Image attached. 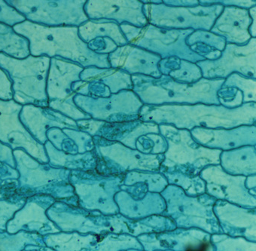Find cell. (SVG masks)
Wrapping results in <instances>:
<instances>
[{
	"mask_svg": "<svg viewBox=\"0 0 256 251\" xmlns=\"http://www.w3.org/2000/svg\"><path fill=\"white\" fill-rule=\"evenodd\" d=\"M25 21L26 19L6 1H0V23L13 28Z\"/></svg>",
	"mask_w": 256,
	"mask_h": 251,
	"instance_id": "6",
	"label": "cell"
},
{
	"mask_svg": "<svg viewBox=\"0 0 256 251\" xmlns=\"http://www.w3.org/2000/svg\"><path fill=\"white\" fill-rule=\"evenodd\" d=\"M32 23L48 26L81 25L87 20L83 13L84 2L76 1H6Z\"/></svg>",
	"mask_w": 256,
	"mask_h": 251,
	"instance_id": "3",
	"label": "cell"
},
{
	"mask_svg": "<svg viewBox=\"0 0 256 251\" xmlns=\"http://www.w3.org/2000/svg\"><path fill=\"white\" fill-rule=\"evenodd\" d=\"M0 53L24 59L30 56L29 42L13 31L12 28L0 23Z\"/></svg>",
	"mask_w": 256,
	"mask_h": 251,
	"instance_id": "5",
	"label": "cell"
},
{
	"mask_svg": "<svg viewBox=\"0 0 256 251\" xmlns=\"http://www.w3.org/2000/svg\"><path fill=\"white\" fill-rule=\"evenodd\" d=\"M13 99L12 83L8 75L0 68V100L10 101Z\"/></svg>",
	"mask_w": 256,
	"mask_h": 251,
	"instance_id": "8",
	"label": "cell"
},
{
	"mask_svg": "<svg viewBox=\"0 0 256 251\" xmlns=\"http://www.w3.org/2000/svg\"><path fill=\"white\" fill-rule=\"evenodd\" d=\"M19 207V204L0 201V229H5L6 222L12 217Z\"/></svg>",
	"mask_w": 256,
	"mask_h": 251,
	"instance_id": "9",
	"label": "cell"
},
{
	"mask_svg": "<svg viewBox=\"0 0 256 251\" xmlns=\"http://www.w3.org/2000/svg\"><path fill=\"white\" fill-rule=\"evenodd\" d=\"M48 57L30 55L18 59L0 53V68L6 72L12 83L13 100L20 105L42 103L48 106L46 93V78L50 68Z\"/></svg>",
	"mask_w": 256,
	"mask_h": 251,
	"instance_id": "2",
	"label": "cell"
},
{
	"mask_svg": "<svg viewBox=\"0 0 256 251\" xmlns=\"http://www.w3.org/2000/svg\"><path fill=\"white\" fill-rule=\"evenodd\" d=\"M211 244L210 243H204L198 246L197 248H188L186 251H210Z\"/></svg>",
	"mask_w": 256,
	"mask_h": 251,
	"instance_id": "11",
	"label": "cell"
},
{
	"mask_svg": "<svg viewBox=\"0 0 256 251\" xmlns=\"http://www.w3.org/2000/svg\"><path fill=\"white\" fill-rule=\"evenodd\" d=\"M0 161H5L13 167L16 165L11 148L1 142H0Z\"/></svg>",
	"mask_w": 256,
	"mask_h": 251,
	"instance_id": "10",
	"label": "cell"
},
{
	"mask_svg": "<svg viewBox=\"0 0 256 251\" xmlns=\"http://www.w3.org/2000/svg\"><path fill=\"white\" fill-rule=\"evenodd\" d=\"M25 238L24 234L10 236L5 233H0V251H20Z\"/></svg>",
	"mask_w": 256,
	"mask_h": 251,
	"instance_id": "7",
	"label": "cell"
},
{
	"mask_svg": "<svg viewBox=\"0 0 256 251\" xmlns=\"http://www.w3.org/2000/svg\"><path fill=\"white\" fill-rule=\"evenodd\" d=\"M23 106L14 100H0V142L12 149H24L37 156L40 146L20 120Z\"/></svg>",
	"mask_w": 256,
	"mask_h": 251,
	"instance_id": "4",
	"label": "cell"
},
{
	"mask_svg": "<svg viewBox=\"0 0 256 251\" xmlns=\"http://www.w3.org/2000/svg\"><path fill=\"white\" fill-rule=\"evenodd\" d=\"M13 31L29 42L30 54L38 57L55 55L77 63H86L84 52H88L78 37L76 27H46L25 21L13 27Z\"/></svg>",
	"mask_w": 256,
	"mask_h": 251,
	"instance_id": "1",
	"label": "cell"
}]
</instances>
